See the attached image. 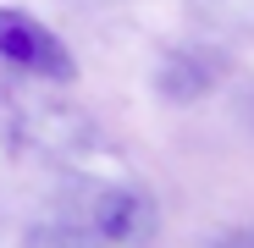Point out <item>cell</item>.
Here are the masks:
<instances>
[{"mask_svg": "<svg viewBox=\"0 0 254 248\" xmlns=\"http://www.w3.org/2000/svg\"><path fill=\"white\" fill-rule=\"evenodd\" d=\"M221 72H227V61H221L216 50L188 45V50L160 55V66H155V89H160V99H172V105H199L204 94H216Z\"/></svg>", "mask_w": 254, "mask_h": 248, "instance_id": "3957f363", "label": "cell"}, {"mask_svg": "<svg viewBox=\"0 0 254 248\" xmlns=\"http://www.w3.org/2000/svg\"><path fill=\"white\" fill-rule=\"evenodd\" d=\"M210 248H254V226H238V232H227V237H216Z\"/></svg>", "mask_w": 254, "mask_h": 248, "instance_id": "277c9868", "label": "cell"}, {"mask_svg": "<svg viewBox=\"0 0 254 248\" xmlns=\"http://www.w3.org/2000/svg\"><path fill=\"white\" fill-rule=\"evenodd\" d=\"M160 232V210L144 188H100L89 204V237L100 248H144Z\"/></svg>", "mask_w": 254, "mask_h": 248, "instance_id": "7a4b0ae2", "label": "cell"}, {"mask_svg": "<svg viewBox=\"0 0 254 248\" xmlns=\"http://www.w3.org/2000/svg\"><path fill=\"white\" fill-rule=\"evenodd\" d=\"M0 61L11 72L45 77V83H72L77 77V61L61 45V33L45 28L39 17H28V11H17V6L0 11Z\"/></svg>", "mask_w": 254, "mask_h": 248, "instance_id": "6da1fadb", "label": "cell"}]
</instances>
